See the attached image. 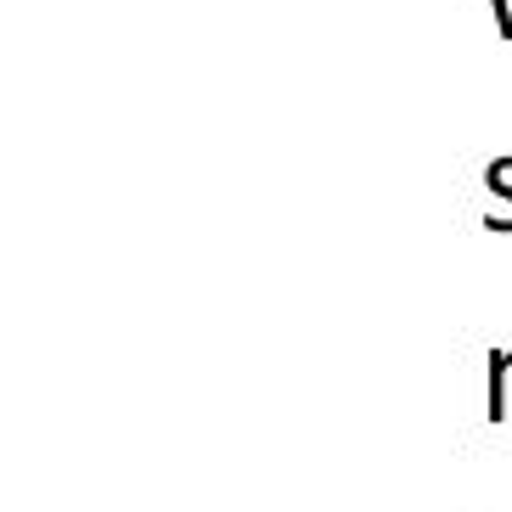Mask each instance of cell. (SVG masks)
<instances>
[{
	"instance_id": "cell-1",
	"label": "cell",
	"mask_w": 512,
	"mask_h": 512,
	"mask_svg": "<svg viewBox=\"0 0 512 512\" xmlns=\"http://www.w3.org/2000/svg\"><path fill=\"white\" fill-rule=\"evenodd\" d=\"M484 186L496 197V209L484 214V231H512V152L484 169Z\"/></svg>"
},
{
	"instance_id": "cell-2",
	"label": "cell",
	"mask_w": 512,
	"mask_h": 512,
	"mask_svg": "<svg viewBox=\"0 0 512 512\" xmlns=\"http://www.w3.org/2000/svg\"><path fill=\"white\" fill-rule=\"evenodd\" d=\"M496 6V29H501V40H512V0H490Z\"/></svg>"
}]
</instances>
